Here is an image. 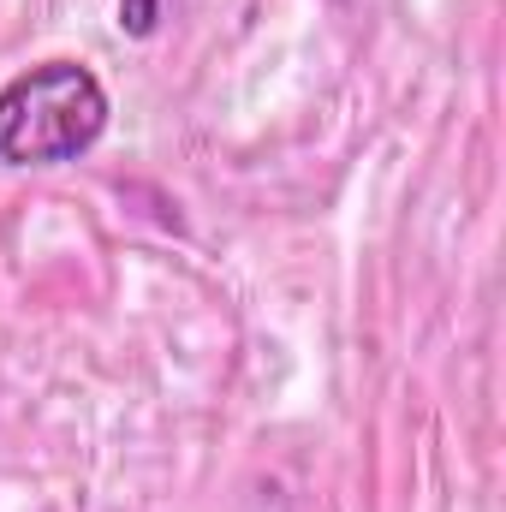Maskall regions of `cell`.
<instances>
[{
  "label": "cell",
  "instance_id": "1",
  "mask_svg": "<svg viewBox=\"0 0 506 512\" xmlns=\"http://www.w3.org/2000/svg\"><path fill=\"white\" fill-rule=\"evenodd\" d=\"M108 131V90L84 60H42L0 84V167H66Z\"/></svg>",
  "mask_w": 506,
  "mask_h": 512
},
{
  "label": "cell",
  "instance_id": "2",
  "mask_svg": "<svg viewBox=\"0 0 506 512\" xmlns=\"http://www.w3.org/2000/svg\"><path fill=\"white\" fill-rule=\"evenodd\" d=\"M167 12H173V0H120V30L143 42V36H155V30H161V18H167Z\"/></svg>",
  "mask_w": 506,
  "mask_h": 512
}]
</instances>
